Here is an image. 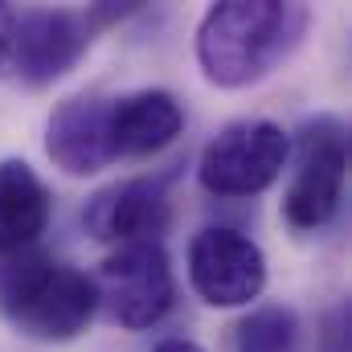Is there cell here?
<instances>
[{
	"label": "cell",
	"instance_id": "1",
	"mask_svg": "<svg viewBox=\"0 0 352 352\" xmlns=\"http://www.w3.org/2000/svg\"><path fill=\"white\" fill-rule=\"evenodd\" d=\"M307 8L283 0H226L197 25V62L213 87H250L266 78L303 37Z\"/></svg>",
	"mask_w": 352,
	"mask_h": 352
},
{
	"label": "cell",
	"instance_id": "2",
	"mask_svg": "<svg viewBox=\"0 0 352 352\" xmlns=\"http://www.w3.org/2000/svg\"><path fill=\"white\" fill-rule=\"evenodd\" d=\"M0 311L33 340H74L98 311L90 274L58 263L45 250H21L0 258Z\"/></svg>",
	"mask_w": 352,
	"mask_h": 352
},
{
	"label": "cell",
	"instance_id": "3",
	"mask_svg": "<svg viewBox=\"0 0 352 352\" xmlns=\"http://www.w3.org/2000/svg\"><path fill=\"white\" fill-rule=\"evenodd\" d=\"M90 283H94L98 311L127 332H144V328L160 324L176 299L173 263L160 242L119 246L115 254L102 258Z\"/></svg>",
	"mask_w": 352,
	"mask_h": 352
},
{
	"label": "cell",
	"instance_id": "4",
	"mask_svg": "<svg viewBox=\"0 0 352 352\" xmlns=\"http://www.w3.org/2000/svg\"><path fill=\"white\" fill-rule=\"evenodd\" d=\"M287 156L291 135L278 123L238 119L205 144L197 176L213 197H258L283 176Z\"/></svg>",
	"mask_w": 352,
	"mask_h": 352
},
{
	"label": "cell",
	"instance_id": "5",
	"mask_svg": "<svg viewBox=\"0 0 352 352\" xmlns=\"http://www.w3.org/2000/svg\"><path fill=\"white\" fill-rule=\"evenodd\" d=\"M349 176V131L336 119H316L299 131L295 176L283 197V217L295 230H320L340 213Z\"/></svg>",
	"mask_w": 352,
	"mask_h": 352
},
{
	"label": "cell",
	"instance_id": "6",
	"mask_svg": "<svg viewBox=\"0 0 352 352\" xmlns=\"http://www.w3.org/2000/svg\"><path fill=\"white\" fill-rule=\"evenodd\" d=\"M188 283L209 307H246L266 287V254L230 226H209L188 242Z\"/></svg>",
	"mask_w": 352,
	"mask_h": 352
},
{
	"label": "cell",
	"instance_id": "7",
	"mask_svg": "<svg viewBox=\"0 0 352 352\" xmlns=\"http://www.w3.org/2000/svg\"><path fill=\"white\" fill-rule=\"evenodd\" d=\"M168 192L160 180L148 176H131V180H115L107 188H98L87 201V230L98 242L119 246H135V242H160V234L168 230Z\"/></svg>",
	"mask_w": 352,
	"mask_h": 352
},
{
	"label": "cell",
	"instance_id": "8",
	"mask_svg": "<svg viewBox=\"0 0 352 352\" xmlns=\"http://www.w3.org/2000/svg\"><path fill=\"white\" fill-rule=\"evenodd\" d=\"M87 50V25L62 8H37L8 25V58L29 87H45L74 70Z\"/></svg>",
	"mask_w": 352,
	"mask_h": 352
},
{
	"label": "cell",
	"instance_id": "9",
	"mask_svg": "<svg viewBox=\"0 0 352 352\" xmlns=\"http://www.w3.org/2000/svg\"><path fill=\"white\" fill-rule=\"evenodd\" d=\"M107 102L111 98L74 94L54 107L45 123V152L66 176H94L107 164H115L111 131H107Z\"/></svg>",
	"mask_w": 352,
	"mask_h": 352
},
{
	"label": "cell",
	"instance_id": "10",
	"mask_svg": "<svg viewBox=\"0 0 352 352\" xmlns=\"http://www.w3.org/2000/svg\"><path fill=\"white\" fill-rule=\"evenodd\" d=\"M184 127V111L168 90H135L107 102V131L115 160L156 156Z\"/></svg>",
	"mask_w": 352,
	"mask_h": 352
},
{
	"label": "cell",
	"instance_id": "11",
	"mask_svg": "<svg viewBox=\"0 0 352 352\" xmlns=\"http://www.w3.org/2000/svg\"><path fill=\"white\" fill-rule=\"evenodd\" d=\"M54 213L45 180L25 160H0V258L33 250Z\"/></svg>",
	"mask_w": 352,
	"mask_h": 352
},
{
	"label": "cell",
	"instance_id": "12",
	"mask_svg": "<svg viewBox=\"0 0 352 352\" xmlns=\"http://www.w3.org/2000/svg\"><path fill=\"white\" fill-rule=\"evenodd\" d=\"M226 352H299V320H295V311L278 307V303L246 311L230 328Z\"/></svg>",
	"mask_w": 352,
	"mask_h": 352
},
{
	"label": "cell",
	"instance_id": "13",
	"mask_svg": "<svg viewBox=\"0 0 352 352\" xmlns=\"http://www.w3.org/2000/svg\"><path fill=\"white\" fill-rule=\"evenodd\" d=\"M152 352H205L197 340H180V336H173V340H160Z\"/></svg>",
	"mask_w": 352,
	"mask_h": 352
},
{
	"label": "cell",
	"instance_id": "14",
	"mask_svg": "<svg viewBox=\"0 0 352 352\" xmlns=\"http://www.w3.org/2000/svg\"><path fill=\"white\" fill-rule=\"evenodd\" d=\"M8 58V21H4V12H0V62Z\"/></svg>",
	"mask_w": 352,
	"mask_h": 352
}]
</instances>
